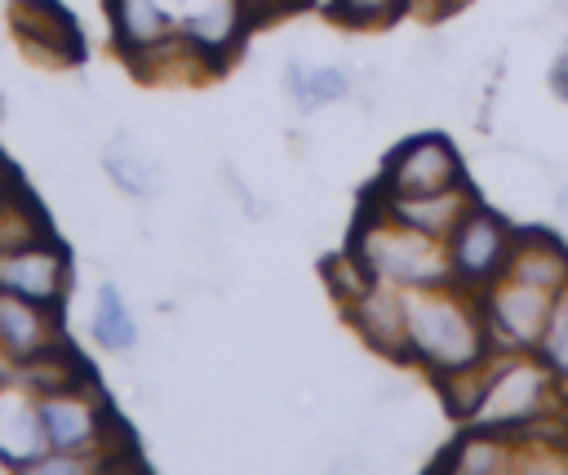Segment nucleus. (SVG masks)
I'll return each mask as SVG.
<instances>
[{
    "instance_id": "nucleus-11",
    "label": "nucleus",
    "mask_w": 568,
    "mask_h": 475,
    "mask_svg": "<svg viewBox=\"0 0 568 475\" xmlns=\"http://www.w3.org/2000/svg\"><path fill=\"white\" fill-rule=\"evenodd\" d=\"M49 311L53 306H40V302H27V297L0 289V351L9 360L27 364V360L62 346V333Z\"/></svg>"
},
{
    "instance_id": "nucleus-3",
    "label": "nucleus",
    "mask_w": 568,
    "mask_h": 475,
    "mask_svg": "<svg viewBox=\"0 0 568 475\" xmlns=\"http://www.w3.org/2000/svg\"><path fill=\"white\" fill-rule=\"evenodd\" d=\"M351 253L359 257V266L395 289H439V284H457L453 275V257H448V240H435L426 231H413L395 218H386L377 204L373 213L359 218L355 235H351Z\"/></svg>"
},
{
    "instance_id": "nucleus-10",
    "label": "nucleus",
    "mask_w": 568,
    "mask_h": 475,
    "mask_svg": "<svg viewBox=\"0 0 568 475\" xmlns=\"http://www.w3.org/2000/svg\"><path fill=\"white\" fill-rule=\"evenodd\" d=\"M373 204L386 218H395V222H404L413 231L448 240L457 231V222L466 218V209L475 204V191H470V182L466 186H448V191H430V195H377L373 191Z\"/></svg>"
},
{
    "instance_id": "nucleus-14",
    "label": "nucleus",
    "mask_w": 568,
    "mask_h": 475,
    "mask_svg": "<svg viewBox=\"0 0 568 475\" xmlns=\"http://www.w3.org/2000/svg\"><path fill=\"white\" fill-rule=\"evenodd\" d=\"M506 275H515L524 284H537L546 293H559L568 284V249H564V240L550 235L546 226H519L515 244H510Z\"/></svg>"
},
{
    "instance_id": "nucleus-5",
    "label": "nucleus",
    "mask_w": 568,
    "mask_h": 475,
    "mask_svg": "<svg viewBox=\"0 0 568 475\" xmlns=\"http://www.w3.org/2000/svg\"><path fill=\"white\" fill-rule=\"evenodd\" d=\"M550 302H555V293L524 284L515 275H497L493 284H484L479 306H484L493 351H537L546 320H550Z\"/></svg>"
},
{
    "instance_id": "nucleus-13",
    "label": "nucleus",
    "mask_w": 568,
    "mask_h": 475,
    "mask_svg": "<svg viewBox=\"0 0 568 475\" xmlns=\"http://www.w3.org/2000/svg\"><path fill=\"white\" fill-rule=\"evenodd\" d=\"M435 466H439V471H462V475H497V471L524 466V444H519V435L466 426V431L435 457Z\"/></svg>"
},
{
    "instance_id": "nucleus-7",
    "label": "nucleus",
    "mask_w": 568,
    "mask_h": 475,
    "mask_svg": "<svg viewBox=\"0 0 568 475\" xmlns=\"http://www.w3.org/2000/svg\"><path fill=\"white\" fill-rule=\"evenodd\" d=\"M0 289L40 302V306H58L67 293V253L49 240H31L22 249H4L0 253Z\"/></svg>"
},
{
    "instance_id": "nucleus-16",
    "label": "nucleus",
    "mask_w": 568,
    "mask_h": 475,
    "mask_svg": "<svg viewBox=\"0 0 568 475\" xmlns=\"http://www.w3.org/2000/svg\"><path fill=\"white\" fill-rule=\"evenodd\" d=\"M111 22H115L120 49L151 53L160 40L173 36V22H169V13L155 0H111Z\"/></svg>"
},
{
    "instance_id": "nucleus-12",
    "label": "nucleus",
    "mask_w": 568,
    "mask_h": 475,
    "mask_svg": "<svg viewBox=\"0 0 568 475\" xmlns=\"http://www.w3.org/2000/svg\"><path fill=\"white\" fill-rule=\"evenodd\" d=\"M13 31L31 53L40 49L49 62L80 58V31L58 0H13Z\"/></svg>"
},
{
    "instance_id": "nucleus-1",
    "label": "nucleus",
    "mask_w": 568,
    "mask_h": 475,
    "mask_svg": "<svg viewBox=\"0 0 568 475\" xmlns=\"http://www.w3.org/2000/svg\"><path fill=\"white\" fill-rule=\"evenodd\" d=\"M404 315H408V360H417L435 377L484 368L497 355L479 293L466 284L404 289Z\"/></svg>"
},
{
    "instance_id": "nucleus-4",
    "label": "nucleus",
    "mask_w": 568,
    "mask_h": 475,
    "mask_svg": "<svg viewBox=\"0 0 568 475\" xmlns=\"http://www.w3.org/2000/svg\"><path fill=\"white\" fill-rule=\"evenodd\" d=\"M448 186H466V164H462L453 138L413 133L386 155L373 191L377 195H430V191H448Z\"/></svg>"
},
{
    "instance_id": "nucleus-8",
    "label": "nucleus",
    "mask_w": 568,
    "mask_h": 475,
    "mask_svg": "<svg viewBox=\"0 0 568 475\" xmlns=\"http://www.w3.org/2000/svg\"><path fill=\"white\" fill-rule=\"evenodd\" d=\"M36 404H40V422H44V435H49V453L84 457V453L102 439L106 413H102V404H93V400L80 395L75 386L36 395Z\"/></svg>"
},
{
    "instance_id": "nucleus-2",
    "label": "nucleus",
    "mask_w": 568,
    "mask_h": 475,
    "mask_svg": "<svg viewBox=\"0 0 568 475\" xmlns=\"http://www.w3.org/2000/svg\"><path fill=\"white\" fill-rule=\"evenodd\" d=\"M564 408H568V391L537 351H497L484 368V386L466 426L519 435L532 422L555 417Z\"/></svg>"
},
{
    "instance_id": "nucleus-17",
    "label": "nucleus",
    "mask_w": 568,
    "mask_h": 475,
    "mask_svg": "<svg viewBox=\"0 0 568 475\" xmlns=\"http://www.w3.org/2000/svg\"><path fill=\"white\" fill-rule=\"evenodd\" d=\"M106 173L115 178V186L124 195H155L160 191V169L151 164V155H142V146H133L129 133H120L111 146H106Z\"/></svg>"
},
{
    "instance_id": "nucleus-9",
    "label": "nucleus",
    "mask_w": 568,
    "mask_h": 475,
    "mask_svg": "<svg viewBox=\"0 0 568 475\" xmlns=\"http://www.w3.org/2000/svg\"><path fill=\"white\" fill-rule=\"evenodd\" d=\"M346 320L359 329V337L390 355V360H408V315H404V289L373 280L359 297L346 302Z\"/></svg>"
},
{
    "instance_id": "nucleus-22",
    "label": "nucleus",
    "mask_w": 568,
    "mask_h": 475,
    "mask_svg": "<svg viewBox=\"0 0 568 475\" xmlns=\"http://www.w3.org/2000/svg\"><path fill=\"white\" fill-rule=\"evenodd\" d=\"M404 9H413V0H333V13L351 27H382L395 22Z\"/></svg>"
},
{
    "instance_id": "nucleus-23",
    "label": "nucleus",
    "mask_w": 568,
    "mask_h": 475,
    "mask_svg": "<svg viewBox=\"0 0 568 475\" xmlns=\"http://www.w3.org/2000/svg\"><path fill=\"white\" fill-rule=\"evenodd\" d=\"M550 89H555V98H564L568 102V44L559 49V58L550 62Z\"/></svg>"
},
{
    "instance_id": "nucleus-18",
    "label": "nucleus",
    "mask_w": 568,
    "mask_h": 475,
    "mask_svg": "<svg viewBox=\"0 0 568 475\" xmlns=\"http://www.w3.org/2000/svg\"><path fill=\"white\" fill-rule=\"evenodd\" d=\"M288 89L297 98L302 111L328 107L337 98L351 93V71L346 67H306V62H288Z\"/></svg>"
},
{
    "instance_id": "nucleus-21",
    "label": "nucleus",
    "mask_w": 568,
    "mask_h": 475,
    "mask_svg": "<svg viewBox=\"0 0 568 475\" xmlns=\"http://www.w3.org/2000/svg\"><path fill=\"white\" fill-rule=\"evenodd\" d=\"M537 355L550 364V373L564 382V391H568V284L555 293V302H550V320H546V333H541V342H537Z\"/></svg>"
},
{
    "instance_id": "nucleus-15",
    "label": "nucleus",
    "mask_w": 568,
    "mask_h": 475,
    "mask_svg": "<svg viewBox=\"0 0 568 475\" xmlns=\"http://www.w3.org/2000/svg\"><path fill=\"white\" fill-rule=\"evenodd\" d=\"M49 453V435L40 422V404H31L18 391H0V462L13 471L40 466Z\"/></svg>"
},
{
    "instance_id": "nucleus-25",
    "label": "nucleus",
    "mask_w": 568,
    "mask_h": 475,
    "mask_svg": "<svg viewBox=\"0 0 568 475\" xmlns=\"http://www.w3.org/2000/svg\"><path fill=\"white\" fill-rule=\"evenodd\" d=\"M0 200H4V186H0Z\"/></svg>"
},
{
    "instance_id": "nucleus-24",
    "label": "nucleus",
    "mask_w": 568,
    "mask_h": 475,
    "mask_svg": "<svg viewBox=\"0 0 568 475\" xmlns=\"http://www.w3.org/2000/svg\"><path fill=\"white\" fill-rule=\"evenodd\" d=\"M462 0H413V9L417 13H448V9H457Z\"/></svg>"
},
{
    "instance_id": "nucleus-19",
    "label": "nucleus",
    "mask_w": 568,
    "mask_h": 475,
    "mask_svg": "<svg viewBox=\"0 0 568 475\" xmlns=\"http://www.w3.org/2000/svg\"><path fill=\"white\" fill-rule=\"evenodd\" d=\"M93 337H98V346H106V351H133V346H138V324H133V315H129V306H124V297H120L115 284H102V289H98Z\"/></svg>"
},
{
    "instance_id": "nucleus-6",
    "label": "nucleus",
    "mask_w": 568,
    "mask_h": 475,
    "mask_svg": "<svg viewBox=\"0 0 568 475\" xmlns=\"http://www.w3.org/2000/svg\"><path fill=\"white\" fill-rule=\"evenodd\" d=\"M510 244H515V226L484 209L479 200L466 209V218L457 222V231L448 235V257H453V275L466 289H484L497 275H506L510 262Z\"/></svg>"
},
{
    "instance_id": "nucleus-20",
    "label": "nucleus",
    "mask_w": 568,
    "mask_h": 475,
    "mask_svg": "<svg viewBox=\"0 0 568 475\" xmlns=\"http://www.w3.org/2000/svg\"><path fill=\"white\" fill-rule=\"evenodd\" d=\"M31 240H44L40 226V209L27 195H4L0 200V253L4 249H22Z\"/></svg>"
}]
</instances>
